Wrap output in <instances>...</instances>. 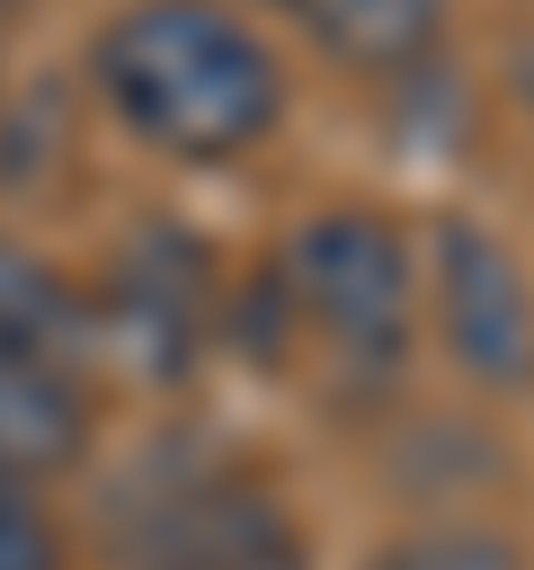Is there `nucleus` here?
Returning a JSON list of instances; mask_svg holds the SVG:
<instances>
[{"instance_id":"nucleus-2","label":"nucleus","mask_w":534,"mask_h":570,"mask_svg":"<svg viewBox=\"0 0 534 570\" xmlns=\"http://www.w3.org/2000/svg\"><path fill=\"white\" fill-rule=\"evenodd\" d=\"M285 303L312 330H329V347L365 383L400 374V356H409V249L383 214H365V205L312 214L285 249Z\"/></svg>"},{"instance_id":"nucleus-9","label":"nucleus","mask_w":534,"mask_h":570,"mask_svg":"<svg viewBox=\"0 0 534 570\" xmlns=\"http://www.w3.org/2000/svg\"><path fill=\"white\" fill-rule=\"evenodd\" d=\"M0 570H62V534L36 490H0Z\"/></svg>"},{"instance_id":"nucleus-1","label":"nucleus","mask_w":534,"mask_h":570,"mask_svg":"<svg viewBox=\"0 0 534 570\" xmlns=\"http://www.w3.org/2000/svg\"><path fill=\"white\" fill-rule=\"evenodd\" d=\"M89 80L142 151L187 160V169L258 151L285 116L276 53L222 0H134L125 18L98 27Z\"/></svg>"},{"instance_id":"nucleus-4","label":"nucleus","mask_w":534,"mask_h":570,"mask_svg":"<svg viewBox=\"0 0 534 570\" xmlns=\"http://www.w3.org/2000/svg\"><path fill=\"white\" fill-rule=\"evenodd\" d=\"M436 321L472 383H490V392L534 383V294H525L507 240L463 214L436 223Z\"/></svg>"},{"instance_id":"nucleus-8","label":"nucleus","mask_w":534,"mask_h":570,"mask_svg":"<svg viewBox=\"0 0 534 570\" xmlns=\"http://www.w3.org/2000/svg\"><path fill=\"white\" fill-rule=\"evenodd\" d=\"M80 330H89L80 294H71L36 249L0 240V347H18V356H71Z\"/></svg>"},{"instance_id":"nucleus-6","label":"nucleus","mask_w":534,"mask_h":570,"mask_svg":"<svg viewBox=\"0 0 534 570\" xmlns=\"http://www.w3.org/2000/svg\"><path fill=\"white\" fill-rule=\"evenodd\" d=\"M89 454V392L62 356L0 347V490H44Z\"/></svg>"},{"instance_id":"nucleus-12","label":"nucleus","mask_w":534,"mask_h":570,"mask_svg":"<svg viewBox=\"0 0 534 570\" xmlns=\"http://www.w3.org/2000/svg\"><path fill=\"white\" fill-rule=\"evenodd\" d=\"M516 98H525V107H534V45H525V53H516Z\"/></svg>"},{"instance_id":"nucleus-5","label":"nucleus","mask_w":534,"mask_h":570,"mask_svg":"<svg viewBox=\"0 0 534 570\" xmlns=\"http://www.w3.org/2000/svg\"><path fill=\"white\" fill-rule=\"evenodd\" d=\"M107 321H116L125 356L151 383H178L205 356V330H214V249L196 232H178V223H142L125 240V258H116Z\"/></svg>"},{"instance_id":"nucleus-7","label":"nucleus","mask_w":534,"mask_h":570,"mask_svg":"<svg viewBox=\"0 0 534 570\" xmlns=\"http://www.w3.org/2000/svg\"><path fill=\"white\" fill-rule=\"evenodd\" d=\"M347 71H409L445 36V0H267Z\"/></svg>"},{"instance_id":"nucleus-11","label":"nucleus","mask_w":534,"mask_h":570,"mask_svg":"<svg viewBox=\"0 0 534 570\" xmlns=\"http://www.w3.org/2000/svg\"><path fill=\"white\" fill-rule=\"evenodd\" d=\"M383 570H516L498 543H418V552H392Z\"/></svg>"},{"instance_id":"nucleus-10","label":"nucleus","mask_w":534,"mask_h":570,"mask_svg":"<svg viewBox=\"0 0 534 570\" xmlns=\"http://www.w3.org/2000/svg\"><path fill=\"white\" fill-rule=\"evenodd\" d=\"M222 570H303V534L285 525V508H276V517H267V525H258V534H249Z\"/></svg>"},{"instance_id":"nucleus-3","label":"nucleus","mask_w":534,"mask_h":570,"mask_svg":"<svg viewBox=\"0 0 534 570\" xmlns=\"http://www.w3.org/2000/svg\"><path fill=\"white\" fill-rule=\"evenodd\" d=\"M267 517L276 499L205 445H151L107 499V534L125 570H222Z\"/></svg>"}]
</instances>
